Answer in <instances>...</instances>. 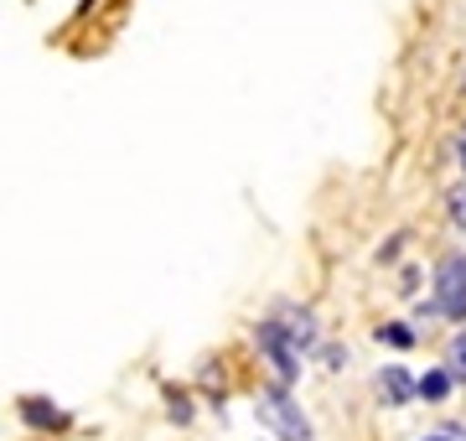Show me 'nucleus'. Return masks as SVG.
I'll return each instance as SVG.
<instances>
[{"label": "nucleus", "instance_id": "nucleus-9", "mask_svg": "<svg viewBox=\"0 0 466 441\" xmlns=\"http://www.w3.org/2000/svg\"><path fill=\"white\" fill-rule=\"evenodd\" d=\"M425 441H456V436H425Z\"/></svg>", "mask_w": 466, "mask_h": 441}, {"label": "nucleus", "instance_id": "nucleus-5", "mask_svg": "<svg viewBox=\"0 0 466 441\" xmlns=\"http://www.w3.org/2000/svg\"><path fill=\"white\" fill-rule=\"evenodd\" d=\"M379 395L389 400V405H404V400L415 395V379H410L404 369H383L379 374Z\"/></svg>", "mask_w": 466, "mask_h": 441}, {"label": "nucleus", "instance_id": "nucleus-10", "mask_svg": "<svg viewBox=\"0 0 466 441\" xmlns=\"http://www.w3.org/2000/svg\"><path fill=\"white\" fill-rule=\"evenodd\" d=\"M461 167H466V146H461Z\"/></svg>", "mask_w": 466, "mask_h": 441}, {"label": "nucleus", "instance_id": "nucleus-2", "mask_svg": "<svg viewBox=\"0 0 466 441\" xmlns=\"http://www.w3.org/2000/svg\"><path fill=\"white\" fill-rule=\"evenodd\" d=\"M259 415H265L285 441H311V426H306V415L296 410V400H290L285 390H269L265 400H259Z\"/></svg>", "mask_w": 466, "mask_h": 441}, {"label": "nucleus", "instance_id": "nucleus-1", "mask_svg": "<svg viewBox=\"0 0 466 441\" xmlns=\"http://www.w3.org/2000/svg\"><path fill=\"white\" fill-rule=\"evenodd\" d=\"M435 312L451 323H466V255H446L435 271Z\"/></svg>", "mask_w": 466, "mask_h": 441}, {"label": "nucleus", "instance_id": "nucleus-7", "mask_svg": "<svg viewBox=\"0 0 466 441\" xmlns=\"http://www.w3.org/2000/svg\"><path fill=\"white\" fill-rule=\"evenodd\" d=\"M446 374H451V379H466V333L451 343V369Z\"/></svg>", "mask_w": 466, "mask_h": 441}, {"label": "nucleus", "instance_id": "nucleus-3", "mask_svg": "<svg viewBox=\"0 0 466 441\" xmlns=\"http://www.w3.org/2000/svg\"><path fill=\"white\" fill-rule=\"evenodd\" d=\"M259 348L269 354V364H275V374H280V385H290L300 369V354L290 348V338L280 333V323H259Z\"/></svg>", "mask_w": 466, "mask_h": 441}, {"label": "nucleus", "instance_id": "nucleus-8", "mask_svg": "<svg viewBox=\"0 0 466 441\" xmlns=\"http://www.w3.org/2000/svg\"><path fill=\"white\" fill-rule=\"evenodd\" d=\"M383 338L394 343V348H410V343H415V333H410V327H383Z\"/></svg>", "mask_w": 466, "mask_h": 441}, {"label": "nucleus", "instance_id": "nucleus-6", "mask_svg": "<svg viewBox=\"0 0 466 441\" xmlns=\"http://www.w3.org/2000/svg\"><path fill=\"white\" fill-rule=\"evenodd\" d=\"M415 395H425V400H446L451 395V374L435 369V374H425V379H415Z\"/></svg>", "mask_w": 466, "mask_h": 441}, {"label": "nucleus", "instance_id": "nucleus-4", "mask_svg": "<svg viewBox=\"0 0 466 441\" xmlns=\"http://www.w3.org/2000/svg\"><path fill=\"white\" fill-rule=\"evenodd\" d=\"M21 421L36 426V431H52V426H63V410L52 405V400H42V395H26L21 400Z\"/></svg>", "mask_w": 466, "mask_h": 441}]
</instances>
